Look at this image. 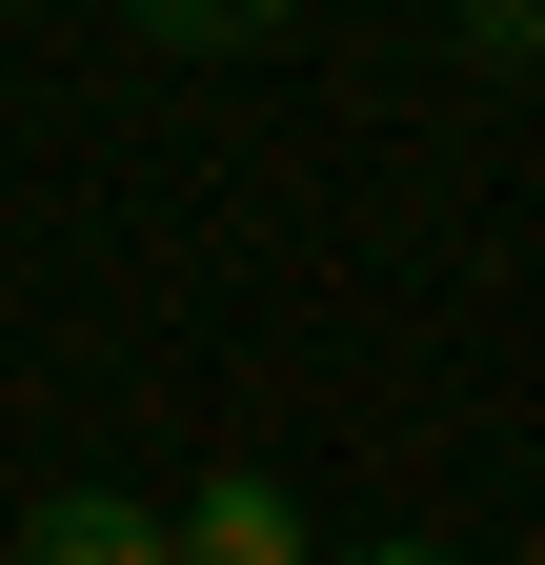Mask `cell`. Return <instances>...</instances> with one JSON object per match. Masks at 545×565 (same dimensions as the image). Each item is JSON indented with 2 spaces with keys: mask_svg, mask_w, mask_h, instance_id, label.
<instances>
[{
  "mask_svg": "<svg viewBox=\"0 0 545 565\" xmlns=\"http://www.w3.org/2000/svg\"><path fill=\"white\" fill-rule=\"evenodd\" d=\"M182 565H323V545H303V484H263V465L182 484Z\"/></svg>",
  "mask_w": 545,
  "mask_h": 565,
  "instance_id": "1",
  "label": "cell"
},
{
  "mask_svg": "<svg viewBox=\"0 0 545 565\" xmlns=\"http://www.w3.org/2000/svg\"><path fill=\"white\" fill-rule=\"evenodd\" d=\"M21 565H182V525H162V505H121V484H61V505L21 525Z\"/></svg>",
  "mask_w": 545,
  "mask_h": 565,
  "instance_id": "2",
  "label": "cell"
},
{
  "mask_svg": "<svg viewBox=\"0 0 545 565\" xmlns=\"http://www.w3.org/2000/svg\"><path fill=\"white\" fill-rule=\"evenodd\" d=\"M323 565H464V545H323Z\"/></svg>",
  "mask_w": 545,
  "mask_h": 565,
  "instance_id": "3",
  "label": "cell"
},
{
  "mask_svg": "<svg viewBox=\"0 0 545 565\" xmlns=\"http://www.w3.org/2000/svg\"><path fill=\"white\" fill-rule=\"evenodd\" d=\"M525 565H545V545H525Z\"/></svg>",
  "mask_w": 545,
  "mask_h": 565,
  "instance_id": "4",
  "label": "cell"
}]
</instances>
